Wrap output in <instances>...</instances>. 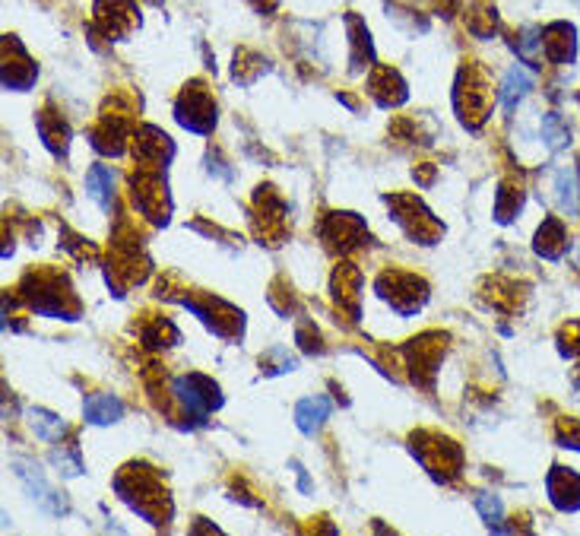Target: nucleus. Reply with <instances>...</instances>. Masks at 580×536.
Instances as JSON below:
<instances>
[{
    "instance_id": "nucleus-12",
    "label": "nucleus",
    "mask_w": 580,
    "mask_h": 536,
    "mask_svg": "<svg viewBox=\"0 0 580 536\" xmlns=\"http://www.w3.org/2000/svg\"><path fill=\"white\" fill-rule=\"evenodd\" d=\"M39 77V70H35L32 58L26 54V48L7 35L4 39V86L7 89H29Z\"/></svg>"
},
{
    "instance_id": "nucleus-1",
    "label": "nucleus",
    "mask_w": 580,
    "mask_h": 536,
    "mask_svg": "<svg viewBox=\"0 0 580 536\" xmlns=\"http://www.w3.org/2000/svg\"><path fill=\"white\" fill-rule=\"evenodd\" d=\"M115 489L124 502L149 524H165L168 517H172V498H168L162 479L153 467L127 464L115 479Z\"/></svg>"
},
{
    "instance_id": "nucleus-3",
    "label": "nucleus",
    "mask_w": 580,
    "mask_h": 536,
    "mask_svg": "<svg viewBox=\"0 0 580 536\" xmlns=\"http://www.w3.org/2000/svg\"><path fill=\"white\" fill-rule=\"evenodd\" d=\"M454 108L466 127H479L492 112V89L485 70L476 64H466L454 86Z\"/></svg>"
},
{
    "instance_id": "nucleus-23",
    "label": "nucleus",
    "mask_w": 580,
    "mask_h": 536,
    "mask_svg": "<svg viewBox=\"0 0 580 536\" xmlns=\"http://www.w3.org/2000/svg\"><path fill=\"white\" fill-rule=\"evenodd\" d=\"M327 416H330V400L321 397V394H317V397H305L302 403L295 406V425L305 435H314L317 429H321Z\"/></svg>"
},
{
    "instance_id": "nucleus-18",
    "label": "nucleus",
    "mask_w": 580,
    "mask_h": 536,
    "mask_svg": "<svg viewBox=\"0 0 580 536\" xmlns=\"http://www.w3.org/2000/svg\"><path fill=\"white\" fill-rule=\"evenodd\" d=\"M368 92L374 96V102H378L381 108H394L400 102H406V83L403 77L394 70V67H374L371 80H368Z\"/></svg>"
},
{
    "instance_id": "nucleus-17",
    "label": "nucleus",
    "mask_w": 580,
    "mask_h": 536,
    "mask_svg": "<svg viewBox=\"0 0 580 536\" xmlns=\"http://www.w3.org/2000/svg\"><path fill=\"white\" fill-rule=\"evenodd\" d=\"M546 489H549V502L558 511H580V476L574 470L552 467Z\"/></svg>"
},
{
    "instance_id": "nucleus-33",
    "label": "nucleus",
    "mask_w": 580,
    "mask_h": 536,
    "mask_svg": "<svg viewBox=\"0 0 580 536\" xmlns=\"http://www.w3.org/2000/svg\"><path fill=\"white\" fill-rule=\"evenodd\" d=\"M143 343H146L149 349L172 346V343H178V330H175L172 324H168V321L156 318L149 327H143Z\"/></svg>"
},
{
    "instance_id": "nucleus-16",
    "label": "nucleus",
    "mask_w": 580,
    "mask_h": 536,
    "mask_svg": "<svg viewBox=\"0 0 580 536\" xmlns=\"http://www.w3.org/2000/svg\"><path fill=\"white\" fill-rule=\"evenodd\" d=\"M130 131H134V124L127 115H102V124L92 131V146L105 156H121Z\"/></svg>"
},
{
    "instance_id": "nucleus-24",
    "label": "nucleus",
    "mask_w": 580,
    "mask_h": 536,
    "mask_svg": "<svg viewBox=\"0 0 580 536\" xmlns=\"http://www.w3.org/2000/svg\"><path fill=\"white\" fill-rule=\"evenodd\" d=\"M83 416L92 425H111V422H118L124 416V403L118 397H111V394H92L83 406Z\"/></svg>"
},
{
    "instance_id": "nucleus-32",
    "label": "nucleus",
    "mask_w": 580,
    "mask_h": 536,
    "mask_svg": "<svg viewBox=\"0 0 580 536\" xmlns=\"http://www.w3.org/2000/svg\"><path fill=\"white\" fill-rule=\"evenodd\" d=\"M517 48V58L523 64H530V67H539V54H542V29L536 26H527L520 32V39L514 42Z\"/></svg>"
},
{
    "instance_id": "nucleus-5",
    "label": "nucleus",
    "mask_w": 580,
    "mask_h": 536,
    "mask_svg": "<svg viewBox=\"0 0 580 536\" xmlns=\"http://www.w3.org/2000/svg\"><path fill=\"white\" fill-rule=\"evenodd\" d=\"M390 210H394V219L403 226V232L409 238H416L422 245H435V238L444 232V226L432 216V210L425 207V203L413 194H394L387 197Z\"/></svg>"
},
{
    "instance_id": "nucleus-10",
    "label": "nucleus",
    "mask_w": 580,
    "mask_h": 536,
    "mask_svg": "<svg viewBox=\"0 0 580 536\" xmlns=\"http://www.w3.org/2000/svg\"><path fill=\"white\" fill-rule=\"evenodd\" d=\"M96 32H102V39L115 42L124 39L127 32H134L140 26V7L134 0H96Z\"/></svg>"
},
{
    "instance_id": "nucleus-29",
    "label": "nucleus",
    "mask_w": 580,
    "mask_h": 536,
    "mask_svg": "<svg viewBox=\"0 0 580 536\" xmlns=\"http://www.w3.org/2000/svg\"><path fill=\"white\" fill-rule=\"evenodd\" d=\"M39 134H42L45 146H48V150H51L54 156H64L67 140H70V131H67V124L61 121V115H58V118H51L48 112L39 115Z\"/></svg>"
},
{
    "instance_id": "nucleus-34",
    "label": "nucleus",
    "mask_w": 580,
    "mask_h": 536,
    "mask_svg": "<svg viewBox=\"0 0 580 536\" xmlns=\"http://www.w3.org/2000/svg\"><path fill=\"white\" fill-rule=\"evenodd\" d=\"M542 140H546L549 150H561V146L571 143V131L565 124H561L558 115H546L542 118Z\"/></svg>"
},
{
    "instance_id": "nucleus-15",
    "label": "nucleus",
    "mask_w": 580,
    "mask_h": 536,
    "mask_svg": "<svg viewBox=\"0 0 580 536\" xmlns=\"http://www.w3.org/2000/svg\"><path fill=\"white\" fill-rule=\"evenodd\" d=\"M542 51L552 64H574L577 58V29L571 23H549L542 29Z\"/></svg>"
},
{
    "instance_id": "nucleus-14",
    "label": "nucleus",
    "mask_w": 580,
    "mask_h": 536,
    "mask_svg": "<svg viewBox=\"0 0 580 536\" xmlns=\"http://www.w3.org/2000/svg\"><path fill=\"white\" fill-rule=\"evenodd\" d=\"M134 156H137L140 165H156V169H165L168 159L175 156V146L159 131V127H140L137 140H134Z\"/></svg>"
},
{
    "instance_id": "nucleus-35",
    "label": "nucleus",
    "mask_w": 580,
    "mask_h": 536,
    "mask_svg": "<svg viewBox=\"0 0 580 536\" xmlns=\"http://www.w3.org/2000/svg\"><path fill=\"white\" fill-rule=\"evenodd\" d=\"M476 508H479V514L485 517V524H489L492 530H508L501 521H504V508H501V502L495 495H489V492H482V495H476Z\"/></svg>"
},
{
    "instance_id": "nucleus-11",
    "label": "nucleus",
    "mask_w": 580,
    "mask_h": 536,
    "mask_svg": "<svg viewBox=\"0 0 580 536\" xmlns=\"http://www.w3.org/2000/svg\"><path fill=\"white\" fill-rule=\"evenodd\" d=\"M324 242L336 251H352L365 242V223L355 213H330L321 226Z\"/></svg>"
},
{
    "instance_id": "nucleus-6",
    "label": "nucleus",
    "mask_w": 580,
    "mask_h": 536,
    "mask_svg": "<svg viewBox=\"0 0 580 536\" xmlns=\"http://www.w3.org/2000/svg\"><path fill=\"white\" fill-rule=\"evenodd\" d=\"M134 207L146 219H153V223H168L172 200H168V191H165V169L140 165V172L134 175Z\"/></svg>"
},
{
    "instance_id": "nucleus-30",
    "label": "nucleus",
    "mask_w": 580,
    "mask_h": 536,
    "mask_svg": "<svg viewBox=\"0 0 580 536\" xmlns=\"http://www.w3.org/2000/svg\"><path fill=\"white\" fill-rule=\"evenodd\" d=\"M495 26H498V10L489 4H476V7H470V13H466V29H470L476 39H489Z\"/></svg>"
},
{
    "instance_id": "nucleus-38",
    "label": "nucleus",
    "mask_w": 580,
    "mask_h": 536,
    "mask_svg": "<svg viewBox=\"0 0 580 536\" xmlns=\"http://www.w3.org/2000/svg\"><path fill=\"white\" fill-rule=\"evenodd\" d=\"M248 4L257 10V13H273L279 7V0H248Z\"/></svg>"
},
{
    "instance_id": "nucleus-22",
    "label": "nucleus",
    "mask_w": 580,
    "mask_h": 536,
    "mask_svg": "<svg viewBox=\"0 0 580 536\" xmlns=\"http://www.w3.org/2000/svg\"><path fill=\"white\" fill-rule=\"evenodd\" d=\"M86 191L102 207V213H111V207H115V175H111V169L92 165L86 175Z\"/></svg>"
},
{
    "instance_id": "nucleus-7",
    "label": "nucleus",
    "mask_w": 580,
    "mask_h": 536,
    "mask_svg": "<svg viewBox=\"0 0 580 536\" xmlns=\"http://www.w3.org/2000/svg\"><path fill=\"white\" fill-rule=\"evenodd\" d=\"M175 118L181 127H187L194 134H210L216 127V102L200 80L181 89V96L175 102Z\"/></svg>"
},
{
    "instance_id": "nucleus-39",
    "label": "nucleus",
    "mask_w": 580,
    "mask_h": 536,
    "mask_svg": "<svg viewBox=\"0 0 580 536\" xmlns=\"http://www.w3.org/2000/svg\"><path fill=\"white\" fill-rule=\"evenodd\" d=\"M149 4H162V0H149Z\"/></svg>"
},
{
    "instance_id": "nucleus-37",
    "label": "nucleus",
    "mask_w": 580,
    "mask_h": 536,
    "mask_svg": "<svg viewBox=\"0 0 580 536\" xmlns=\"http://www.w3.org/2000/svg\"><path fill=\"white\" fill-rule=\"evenodd\" d=\"M558 445L580 451V422L577 419H561L558 422Z\"/></svg>"
},
{
    "instance_id": "nucleus-25",
    "label": "nucleus",
    "mask_w": 580,
    "mask_h": 536,
    "mask_svg": "<svg viewBox=\"0 0 580 536\" xmlns=\"http://www.w3.org/2000/svg\"><path fill=\"white\" fill-rule=\"evenodd\" d=\"M359 286H362V276L355 267L343 264L340 270H336L333 276V295H336V302L340 305H349L352 314H359Z\"/></svg>"
},
{
    "instance_id": "nucleus-21",
    "label": "nucleus",
    "mask_w": 580,
    "mask_h": 536,
    "mask_svg": "<svg viewBox=\"0 0 580 536\" xmlns=\"http://www.w3.org/2000/svg\"><path fill=\"white\" fill-rule=\"evenodd\" d=\"M346 29H349V45H352V70L359 73L362 67H368L374 61V48H371V35H368V26L359 20L355 13L346 16Z\"/></svg>"
},
{
    "instance_id": "nucleus-8",
    "label": "nucleus",
    "mask_w": 580,
    "mask_h": 536,
    "mask_svg": "<svg viewBox=\"0 0 580 536\" xmlns=\"http://www.w3.org/2000/svg\"><path fill=\"white\" fill-rule=\"evenodd\" d=\"M378 295H381L384 302L394 305V311L416 314L422 308V302H425L428 286L419 280V276H413V273L390 270V273H384L381 280H378Z\"/></svg>"
},
{
    "instance_id": "nucleus-4",
    "label": "nucleus",
    "mask_w": 580,
    "mask_h": 536,
    "mask_svg": "<svg viewBox=\"0 0 580 536\" xmlns=\"http://www.w3.org/2000/svg\"><path fill=\"white\" fill-rule=\"evenodd\" d=\"M413 454L419 457V464L432 473L441 483L447 479H454L463 467V454L460 448L454 445L451 438H441V435H432V432H419L413 435Z\"/></svg>"
},
{
    "instance_id": "nucleus-9",
    "label": "nucleus",
    "mask_w": 580,
    "mask_h": 536,
    "mask_svg": "<svg viewBox=\"0 0 580 536\" xmlns=\"http://www.w3.org/2000/svg\"><path fill=\"white\" fill-rule=\"evenodd\" d=\"M172 394L181 400V406L187 410V416H194V419H207L213 410H219L222 406V394H219V387L210 381V378H203V375H184L172 384Z\"/></svg>"
},
{
    "instance_id": "nucleus-27",
    "label": "nucleus",
    "mask_w": 580,
    "mask_h": 536,
    "mask_svg": "<svg viewBox=\"0 0 580 536\" xmlns=\"http://www.w3.org/2000/svg\"><path fill=\"white\" fill-rule=\"evenodd\" d=\"M533 89V77L527 70H520V67H511L508 70V77H504V86H501V102L508 112H514V108L527 99V92Z\"/></svg>"
},
{
    "instance_id": "nucleus-20",
    "label": "nucleus",
    "mask_w": 580,
    "mask_h": 536,
    "mask_svg": "<svg viewBox=\"0 0 580 536\" xmlns=\"http://www.w3.org/2000/svg\"><path fill=\"white\" fill-rule=\"evenodd\" d=\"M441 349H444V337H438V334H425V337L409 343L406 353H409V365H413V375L416 372H435Z\"/></svg>"
},
{
    "instance_id": "nucleus-2",
    "label": "nucleus",
    "mask_w": 580,
    "mask_h": 536,
    "mask_svg": "<svg viewBox=\"0 0 580 536\" xmlns=\"http://www.w3.org/2000/svg\"><path fill=\"white\" fill-rule=\"evenodd\" d=\"M23 295L35 311L45 314V318L77 321V314H80V302H77V295H73L70 283L54 270L29 273L23 280Z\"/></svg>"
},
{
    "instance_id": "nucleus-36",
    "label": "nucleus",
    "mask_w": 580,
    "mask_h": 536,
    "mask_svg": "<svg viewBox=\"0 0 580 536\" xmlns=\"http://www.w3.org/2000/svg\"><path fill=\"white\" fill-rule=\"evenodd\" d=\"M51 464L58 467L64 476H80V473H83V460H80L77 448H73L70 454H67V451H54V454H51Z\"/></svg>"
},
{
    "instance_id": "nucleus-13",
    "label": "nucleus",
    "mask_w": 580,
    "mask_h": 536,
    "mask_svg": "<svg viewBox=\"0 0 580 536\" xmlns=\"http://www.w3.org/2000/svg\"><path fill=\"white\" fill-rule=\"evenodd\" d=\"M13 470H16V476H20V483L26 486V492H29L42 508H48L51 514H64V511H67L64 498L45 483L42 473H39V467L29 464V460H13Z\"/></svg>"
},
{
    "instance_id": "nucleus-26",
    "label": "nucleus",
    "mask_w": 580,
    "mask_h": 536,
    "mask_svg": "<svg viewBox=\"0 0 580 536\" xmlns=\"http://www.w3.org/2000/svg\"><path fill=\"white\" fill-rule=\"evenodd\" d=\"M555 200H558L561 213L580 216V184H577V172L574 169H561L555 175Z\"/></svg>"
},
{
    "instance_id": "nucleus-19",
    "label": "nucleus",
    "mask_w": 580,
    "mask_h": 536,
    "mask_svg": "<svg viewBox=\"0 0 580 536\" xmlns=\"http://www.w3.org/2000/svg\"><path fill=\"white\" fill-rule=\"evenodd\" d=\"M568 251V232L561 226V219L549 216L542 219V226L536 232V254L549 257V261H558V257H565Z\"/></svg>"
},
{
    "instance_id": "nucleus-31",
    "label": "nucleus",
    "mask_w": 580,
    "mask_h": 536,
    "mask_svg": "<svg viewBox=\"0 0 580 536\" xmlns=\"http://www.w3.org/2000/svg\"><path fill=\"white\" fill-rule=\"evenodd\" d=\"M523 207V191L514 188V184L504 181L501 184V191H498V200H495V216H498V223H511V219L520 213Z\"/></svg>"
},
{
    "instance_id": "nucleus-28",
    "label": "nucleus",
    "mask_w": 580,
    "mask_h": 536,
    "mask_svg": "<svg viewBox=\"0 0 580 536\" xmlns=\"http://www.w3.org/2000/svg\"><path fill=\"white\" fill-rule=\"evenodd\" d=\"M26 416H29V429L35 432V438H42V441H61V435L67 432V422L61 416L42 410V406H32Z\"/></svg>"
}]
</instances>
